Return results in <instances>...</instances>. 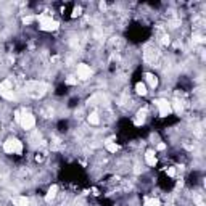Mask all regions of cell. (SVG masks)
Wrapping results in <instances>:
<instances>
[{"label": "cell", "instance_id": "obj_1", "mask_svg": "<svg viewBox=\"0 0 206 206\" xmlns=\"http://www.w3.org/2000/svg\"><path fill=\"white\" fill-rule=\"evenodd\" d=\"M45 92H47V86H45L44 82L31 81V82L26 84V93H27V95H31V97H34V98L42 97Z\"/></svg>", "mask_w": 206, "mask_h": 206}, {"label": "cell", "instance_id": "obj_2", "mask_svg": "<svg viewBox=\"0 0 206 206\" xmlns=\"http://www.w3.org/2000/svg\"><path fill=\"white\" fill-rule=\"evenodd\" d=\"M37 20H39V23H40V29H42V31L52 32V31H57L58 26H60L58 21L52 20L49 15H39V16H37Z\"/></svg>", "mask_w": 206, "mask_h": 206}, {"label": "cell", "instance_id": "obj_3", "mask_svg": "<svg viewBox=\"0 0 206 206\" xmlns=\"http://www.w3.org/2000/svg\"><path fill=\"white\" fill-rule=\"evenodd\" d=\"M3 150H5L7 153L21 155V152H23V143H21L18 138H8L7 142L3 143Z\"/></svg>", "mask_w": 206, "mask_h": 206}, {"label": "cell", "instance_id": "obj_4", "mask_svg": "<svg viewBox=\"0 0 206 206\" xmlns=\"http://www.w3.org/2000/svg\"><path fill=\"white\" fill-rule=\"evenodd\" d=\"M155 103H156L158 110H160V116L166 118L167 115H171V113H172V106H171V103L167 101V100L160 98V100H155Z\"/></svg>", "mask_w": 206, "mask_h": 206}, {"label": "cell", "instance_id": "obj_5", "mask_svg": "<svg viewBox=\"0 0 206 206\" xmlns=\"http://www.w3.org/2000/svg\"><path fill=\"white\" fill-rule=\"evenodd\" d=\"M20 124L24 127V129H32L35 126V118L31 115V113H26V111H21V119H20Z\"/></svg>", "mask_w": 206, "mask_h": 206}, {"label": "cell", "instance_id": "obj_6", "mask_svg": "<svg viewBox=\"0 0 206 206\" xmlns=\"http://www.w3.org/2000/svg\"><path fill=\"white\" fill-rule=\"evenodd\" d=\"M90 74H92V71H90V68L87 64H84V63L77 64V77L79 79H89Z\"/></svg>", "mask_w": 206, "mask_h": 206}, {"label": "cell", "instance_id": "obj_7", "mask_svg": "<svg viewBox=\"0 0 206 206\" xmlns=\"http://www.w3.org/2000/svg\"><path fill=\"white\" fill-rule=\"evenodd\" d=\"M156 58H158V52H156V50H150V49H147V52H145V61H148V63H155Z\"/></svg>", "mask_w": 206, "mask_h": 206}, {"label": "cell", "instance_id": "obj_8", "mask_svg": "<svg viewBox=\"0 0 206 206\" xmlns=\"http://www.w3.org/2000/svg\"><path fill=\"white\" fill-rule=\"evenodd\" d=\"M145 161L148 166H155L156 164V156H155V152H152V150H148V152L145 153Z\"/></svg>", "mask_w": 206, "mask_h": 206}, {"label": "cell", "instance_id": "obj_9", "mask_svg": "<svg viewBox=\"0 0 206 206\" xmlns=\"http://www.w3.org/2000/svg\"><path fill=\"white\" fill-rule=\"evenodd\" d=\"M57 192H58V187L57 185H52L50 189H49V192H47V195H45V200L47 201H52L55 196H57Z\"/></svg>", "mask_w": 206, "mask_h": 206}, {"label": "cell", "instance_id": "obj_10", "mask_svg": "<svg viewBox=\"0 0 206 206\" xmlns=\"http://www.w3.org/2000/svg\"><path fill=\"white\" fill-rule=\"evenodd\" d=\"M145 116H147V108L140 110L138 113H137V118H135V124H137V126L143 124V123H145Z\"/></svg>", "mask_w": 206, "mask_h": 206}, {"label": "cell", "instance_id": "obj_11", "mask_svg": "<svg viewBox=\"0 0 206 206\" xmlns=\"http://www.w3.org/2000/svg\"><path fill=\"white\" fill-rule=\"evenodd\" d=\"M145 79H147V82H148V86L152 87V89H155L156 86H158V79L153 76V74H150V73H147L145 74Z\"/></svg>", "mask_w": 206, "mask_h": 206}, {"label": "cell", "instance_id": "obj_12", "mask_svg": "<svg viewBox=\"0 0 206 206\" xmlns=\"http://www.w3.org/2000/svg\"><path fill=\"white\" fill-rule=\"evenodd\" d=\"M13 203L16 206H27L29 204V200H27L26 196H18V198H13Z\"/></svg>", "mask_w": 206, "mask_h": 206}, {"label": "cell", "instance_id": "obj_13", "mask_svg": "<svg viewBox=\"0 0 206 206\" xmlns=\"http://www.w3.org/2000/svg\"><path fill=\"white\" fill-rule=\"evenodd\" d=\"M135 90H137L138 95H147V86H145L143 82H138L137 86H135Z\"/></svg>", "mask_w": 206, "mask_h": 206}, {"label": "cell", "instance_id": "obj_14", "mask_svg": "<svg viewBox=\"0 0 206 206\" xmlns=\"http://www.w3.org/2000/svg\"><path fill=\"white\" fill-rule=\"evenodd\" d=\"M0 95H2L3 98H7V100H15L16 98L13 90H3V92H0Z\"/></svg>", "mask_w": 206, "mask_h": 206}, {"label": "cell", "instance_id": "obj_15", "mask_svg": "<svg viewBox=\"0 0 206 206\" xmlns=\"http://www.w3.org/2000/svg\"><path fill=\"white\" fill-rule=\"evenodd\" d=\"M3 90H13V87H12V82L10 81H3L2 84H0V92H3Z\"/></svg>", "mask_w": 206, "mask_h": 206}, {"label": "cell", "instance_id": "obj_16", "mask_svg": "<svg viewBox=\"0 0 206 206\" xmlns=\"http://www.w3.org/2000/svg\"><path fill=\"white\" fill-rule=\"evenodd\" d=\"M89 123H90V124H98V123H100V118H98V115L95 113V111L89 115Z\"/></svg>", "mask_w": 206, "mask_h": 206}, {"label": "cell", "instance_id": "obj_17", "mask_svg": "<svg viewBox=\"0 0 206 206\" xmlns=\"http://www.w3.org/2000/svg\"><path fill=\"white\" fill-rule=\"evenodd\" d=\"M145 206H161V203L156 198H147L145 200Z\"/></svg>", "mask_w": 206, "mask_h": 206}, {"label": "cell", "instance_id": "obj_18", "mask_svg": "<svg viewBox=\"0 0 206 206\" xmlns=\"http://www.w3.org/2000/svg\"><path fill=\"white\" fill-rule=\"evenodd\" d=\"M106 148H108V152H111V153H116L119 147H118L116 143H113V142H106Z\"/></svg>", "mask_w": 206, "mask_h": 206}, {"label": "cell", "instance_id": "obj_19", "mask_svg": "<svg viewBox=\"0 0 206 206\" xmlns=\"http://www.w3.org/2000/svg\"><path fill=\"white\" fill-rule=\"evenodd\" d=\"M182 110H184V108H182V103L176 100V101H174V111H176V113H179V115H180V113H182Z\"/></svg>", "mask_w": 206, "mask_h": 206}, {"label": "cell", "instance_id": "obj_20", "mask_svg": "<svg viewBox=\"0 0 206 206\" xmlns=\"http://www.w3.org/2000/svg\"><path fill=\"white\" fill-rule=\"evenodd\" d=\"M193 200H195V203L198 206H204V203H203V200L200 198V196H193Z\"/></svg>", "mask_w": 206, "mask_h": 206}, {"label": "cell", "instance_id": "obj_21", "mask_svg": "<svg viewBox=\"0 0 206 206\" xmlns=\"http://www.w3.org/2000/svg\"><path fill=\"white\" fill-rule=\"evenodd\" d=\"M34 21V18L32 16H26V18H23V23L24 24H29V23H32Z\"/></svg>", "mask_w": 206, "mask_h": 206}, {"label": "cell", "instance_id": "obj_22", "mask_svg": "<svg viewBox=\"0 0 206 206\" xmlns=\"http://www.w3.org/2000/svg\"><path fill=\"white\" fill-rule=\"evenodd\" d=\"M167 176L174 177L176 176V167H167Z\"/></svg>", "mask_w": 206, "mask_h": 206}, {"label": "cell", "instance_id": "obj_23", "mask_svg": "<svg viewBox=\"0 0 206 206\" xmlns=\"http://www.w3.org/2000/svg\"><path fill=\"white\" fill-rule=\"evenodd\" d=\"M66 82L69 84V86H74V84L77 82V79H74V77H68V79H66Z\"/></svg>", "mask_w": 206, "mask_h": 206}, {"label": "cell", "instance_id": "obj_24", "mask_svg": "<svg viewBox=\"0 0 206 206\" xmlns=\"http://www.w3.org/2000/svg\"><path fill=\"white\" fill-rule=\"evenodd\" d=\"M15 119L18 121V123H20V119H21V111H16V113H15Z\"/></svg>", "mask_w": 206, "mask_h": 206}, {"label": "cell", "instance_id": "obj_25", "mask_svg": "<svg viewBox=\"0 0 206 206\" xmlns=\"http://www.w3.org/2000/svg\"><path fill=\"white\" fill-rule=\"evenodd\" d=\"M79 15H81V8H76V10L73 12V16L76 18V16H79Z\"/></svg>", "mask_w": 206, "mask_h": 206}, {"label": "cell", "instance_id": "obj_26", "mask_svg": "<svg viewBox=\"0 0 206 206\" xmlns=\"http://www.w3.org/2000/svg\"><path fill=\"white\" fill-rule=\"evenodd\" d=\"M195 40H196V42H204V39H203L201 35H195Z\"/></svg>", "mask_w": 206, "mask_h": 206}, {"label": "cell", "instance_id": "obj_27", "mask_svg": "<svg viewBox=\"0 0 206 206\" xmlns=\"http://www.w3.org/2000/svg\"><path fill=\"white\" fill-rule=\"evenodd\" d=\"M163 44H164V45L169 44V37H167V35H164V37H163Z\"/></svg>", "mask_w": 206, "mask_h": 206}, {"label": "cell", "instance_id": "obj_28", "mask_svg": "<svg viewBox=\"0 0 206 206\" xmlns=\"http://www.w3.org/2000/svg\"><path fill=\"white\" fill-rule=\"evenodd\" d=\"M105 8H106V5H105V3L101 2V3H100V10H105Z\"/></svg>", "mask_w": 206, "mask_h": 206}, {"label": "cell", "instance_id": "obj_29", "mask_svg": "<svg viewBox=\"0 0 206 206\" xmlns=\"http://www.w3.org/2000/svg\"><path fill=\"white\" fill-rule=\"evenodd\" d=\"M158 150H164V143H160V145H158Z\"/></svg>", "mask_w": 206, "mask_h": 206}]
</instances>
